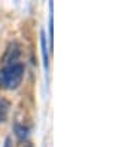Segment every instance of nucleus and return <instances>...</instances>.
I'll use <instances>...</instances> for the list:
<instances>
[{"instance_id":"nucleus-6","label":"nucleus","mask_w":134,"mask_h":147,"mask_svg":"<svg viewBox=\"0 0 134 147\" xmlns=\"http://www.w3.org/2000/svg\"><path fill=\"white\" fill-rule=\"evenodd\" d=\"M5 147H11V138H6V141H5Z\"/></svg>"},{"instance_id":"nucleus-4","label":"nucleus","mask_w":134,"mask_h":147,"mask_svg":"<svg viewBox=\"0 0 134 147\" xmlns=\"http://www.w3.org/2000/svg\"><path fill=\"white\" fill-rule=\"evenodd\" d=\"M15 134H16V137L20 138V140H25L27 138V135H29V129H27L25 126H22V125H15Z\"/></svg>"},{"instance_id":"nucleus-3","label":"nucleus","mask_w":134,"mask_h":147,"mask_svg":"<svg viewBox=\"0 0 134 147\" xmlns=\"http://www.w3.org/2000/svg\"><path fill=\"white\" fill-rule=\"evenodd\" d=\"M40 43H42V54H43L45 68H48V52H46V39H45V33H43V31H40Z\"/></svg>"},{"instance_id":"nucleus-1","label":"nucleus","mask_w":134,"mask_h":147,"mask_svg":"<svg viewBox=\"0 0 134 147\" xmlns=\"http://www.w3.org/2000/svg\"><path fill=\"white\" fill-rule=\"evenodd\" d=\"M24 70L25 67L20 61L3 63V67L0 68V86L7 91L16 89L22 82Z\"/></svg>"},{"instance_id":"nucleus-5","label":"nucleus","mask_w":134,"mask_h":147,"mask_svg":"<svg viewBox=\"0 0 134 147\" xmlns=\"http://www.w3.org/2000/svg\"><path fill=\"white\" fill-rule=\"evenodd\" d=\"M52 21H54V16H52V13H51V15H49V40H51V45H52V30H54Z\"/></svg>"},{"instance_id":"nucleus-2","label":"nucleus","mask_w":134,"mask_h":147,"mask_svg":"<svg viewBox=\"0 0 134 147\" xmlns=\"http://www.w3.org/2000/svg\"><path fill=\"white\" fill-rule=\"evenodd\" d=\"M7 111H9L7 101L0 97V122H5V120L7 119Z\"/></svg>"}]
</instances>
